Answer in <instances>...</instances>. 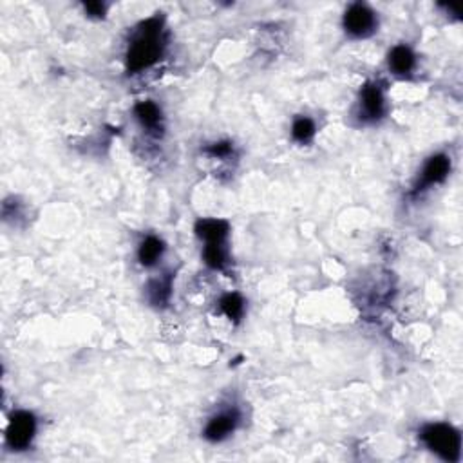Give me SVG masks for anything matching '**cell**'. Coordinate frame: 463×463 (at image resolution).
Returning <instances> with one entry per match:
<instances>
[{
    "label": "cell",
    "instance_id": "1",
    "mask_svg": "<svg viewBox=\"0 0 463 463\" xmlns=\"http://www.w3.org/2000/svg\"><path fill=\"white\" fill-rule=\"evenodd\" d=\"M163 18L152 17L139 25L127 49V71L139 72L156 63L163 55Z\"/></svg>",
    "mask_w": 463,
    "mask_h": 463
},
{
    "label": "cell",
    "instance_id": "2",
    "mask_svg": "<svg viewBox=\"0 0 463 463\" xmlns=\"http://www.w3.org/2000/svg\"><path fill=\"white\" fill-rule=\"evenodd\" d=\"M421 442L427 449L438 455L445 462H458L462 452V436L452 426L447 424H429L421 429Z\"/></svg>",
    "mask_w": 463,
    "mask_h": 463
},
{
    "label": "cell",
    "instance_id": "3",
    "mask_svg": "<svg viewBox=\"0 0 463 463\" xmlns=\"http://www.w3.org/2000/svg\"><path fill=\"white\" fill-rule=\"evenodd\" d=\"M34 433H37V420L33 414L27 411H17L6 429V442L13 451H22L30 447Z\"/></svg>",
    "mask_w": 463,
    "mask_h": 463
},
{
    "label": "cell",
    "instance_id": "4",
    "mask_svg": "<svg viewBox=\"0 0 463 463\" xmlns=\"http://www.w3.org/2000/svg\"><path fill=\"white\" fill-rule=\"evenodd\" d=\"M376 27L375 13L364 4H353L344 15L345 33L355 38H364L371 34Z\"/></svg>",
    "mask_w": 463,
    "mask_h": 463
},
{
    "label": "cell",
    "instance_id": "5",
    "mask_svg": "<svg viewBox=\"0 0 463 463\" xmlns=\"http://www.w3.org/2000/svg\"><path fill=\"white\" fill-rule=\"evenodd\" d=\"M237 421H239V414L234 409L217 413L210 418V421L205 427V438L210 440V442H221V440L228 438L236 431Z\"/></svg>",
    "mask_w": 463,
    "mask_h": 463
},
{
    "label": "cell",
    "instance_id": "6",
    "mask_svg": "<svg viewBox=\"0 0 463 463\" xmlns=\"http://www.w3.org/2000/svg\"><path fill=\"white\" fill-rule=\"evenodd\" d=\"M449 170H451V161H449V158H447L445 154H436V156H433L426 163L424 170H421L420 182H418L414 192H420V190L427 189V186L442 183L447 177V174H449Z\"/></svg>",
    "mask_w": 463,
    "mask_h": 463
},
{
    "label": "cell",
    "instance_id": "7",
    "mask_svg": "<svg viewBox=\"0 0 463 463\" xmlns=\"http://www.w3.org/2000/svg\"><path fill=\"white\" fill-rule=\"evenodd\" d=\"M360 107L366 120H379L383 116L386 101H383L382 89L375 84H367L360 93Z\"/></svg>",
    "mask_w": 463,
    "mask_h": 463
},
{
    "label": "cell",
    "instance_id": "8",
    "mask_svg": "<svg viewBox=\"0 0 463 463\" xmlns=\"http://www.w3.org/2000/svg\"><path fill=\"white\" fill-rule=\"evenodd\" d=\"M228 231H230V224L223 220H199L196 223V234L203 241H207V244L224 243Z\"/></svg>",
    "mask_w": 463,
    "mask_h": 463
},
{
    "label": "cell",
    "instance_id": "9",
    "mask_svg": "<svg viewBox=\"0 0 463 463\" xmlns=\"http://www.w3.org/2000/svg\"><path fill=\"white\" fill-rule=\"evenodd\" d=\"M134 114L138 122L147 129V131H158L161 129V110L156 103L152 101H139L134 107Z\"/></svg>",
    "mask_w": 463,
    "mask_h": 463
},
{
    "label": "cell",
    "instance_id": "10",
    "mask_svg": "<svg viewBox=\"0 0 463 463\" xmlns=\"http://www.w3.org/2000/svg\"><path fill=\"white\" fill-rule=\"evenodd\" d=\"M389 68L396 75H407L414 68V55L407 46H396L389 53Z\"/></svg>",
    "mask_w": 463,
    "mask_h": 463
},
{
    "label": "cell",
    "instance_id": "11",
    "mask_svg": "<svg viewBox=\"0 0 463 463\" xmlns=\"http://www.w3.org/2000/svg\"><path fill=\"white\" fill-rule=\"evenodd\" d=\"M161 253H163V243H161L158 237L151 236L145 237V239L141 241V244H139L138 259L144 266H152L160 261Z\"/></svg>",
    "mask_w": 463,
    "mask_h": 463
},
{
    "label": "cell",
    "instance_id": "12",
    "mask_svg": "<svg viewBox=\"0 0 463 463\" xmlns=\"http://www.w3.org/2000/svg\"><path fill=\"white\" fill-rule=\"evenodd\" d=\"M148 300L154 306H165L169 303L170 293H172V279L170 277H161L152 281L148 284Z\"/></svg>",
    "mask_w": 463,
    "mask_h": 463
},
{
    "label": "cell",
    "instance_id": "13",
    "mask_svg": "<svg viewBox=\"0 0 463 463\" xmlns=\"http://www.w3.org/2000/svg\"><path fill=\"white\" fill-rule=\"evenodd\" d=\"M205 262H207L210 268L221 269L227 265V252H224V243H210L205 246Z\"/></svg>",
    "mask_w": 463,
    "mask_h": 463
},
{
    "label": "cell",
    "instance_id": "14",
    "mask_svg": "<svg viewBox=\"0 0 463 463\" xmlns=\"http://www.w3.org/2000/svg\"><path fill=\"white\" fill-rule=\"evenodd\" d=\"M221 310L230 320H239L244 313V300L241 299V295L228 293L221 299Z\"/></svg>",
    "mask_w": 463,
    "mask_h": 463
},
{
    "label": "cell",
    "instance_id": "15",
    "mask_svg": "<svg viewBox=\"0 0 463 463\" xmlns=\"http://www.w3.org/2000/svg\"><path fill=\"white\" fill-rule=\"evenodd\" d=\"M291 136H293V139H297L299 144L312 141L313 136H315V123L310 118L295 120L293 127H291Z\"/></svg>",
    "mask_w": 463,
    "mask_h": 463
},
{
    "label": "cell",
    "instance_id": "16",
    "mask_svg": "<svg viewBox=\"0 0 463 463\" xmlns=\"http://www.w3.org/2000/svg\"><path fill=\"white\" fill-rule=\"evenodd\" d=\"M84 8L89 17L100 18L106 15V4H101V2H85Z\"/></svg>",
    "mask_w": 463,
    "mask_h": 463
},
{
    "label": "cell",
    "instance_id": "17",
    "mask_svg": "<svg viewBox=\"0 0 463 463\" xmlns=\"http://www.w3.org/2000/svg\"><path fill=\"white\" fill-rule=\"evenodd\" d=\"M208 152H210L212 156H220V158H224L228 156L231 152V145L230 144H215L212 145V147L207 148Z\"/></svg>",
    "mask_w": 463,
    "mask_h": 463
}]
</instances>
